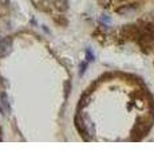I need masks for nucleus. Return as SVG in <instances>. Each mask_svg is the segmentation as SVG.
<instances>
[{
  "instance_id": "obj_1",
  "label": "nucleus",
  "mask_w": 154,
  "mask_h": 161,
  "mask_svg": "<svg viewBox=\"0 0 154 161\" xmlns=\"http://www.w3.org/2000/svg\"><path fill=\"white\" fill-rule=\"evenodd\" d=\"M12 48V42L9 38H4L0 40V57H6L11 53Z\"/></svg>"
},
{
  "instance_id": "obj_5",
  "label": "nucleus",
  "mask_w": 154,
  "mask_h": 161,
  "mask_svg": "<svg viewBox=\"0 0 154 161\" xmlns=\"http://www.w3.org/2000/svg\"><path fill=\"white\" fill-rule=\"evenodd\" d=\"M32 3L35 4V6H38V7H39V4H40V0H32Z\"/></svg>"
},
{
  "instance_id": "obj_2",
  "label": "nucleus",
  "mask_w": 154,
  "mask_h": 161,
  "mask_svg": "<svg viewBox=\"0 0 154 161\" xmlns=\"http://www.w3.org/2000/svg\"><path fill=\"white\" fill-rule=\"evenodd\" d=\"M0 99H2V108H3V112H6L7 114H9V112H11V108H9V102H8V97L6 93L2 94V97H0Z\"/></svg>"
},
{
  "instance_id": "obj_6",
  "label": "nucleus",
  "mask_w": 154,
  "mask_h": 161,
  "mask_svg": "<svg viewBox=\"0 0 154 161\" xmlns=\"http://www.w3.org/2000/svg\"><path fill=\"white\" fill-rule=\"evenodd\" d=\"M7 0H0V6H3V4H6Z\"/></svg>"
},
{
  "instance_id": "obj_3",
  "label": "nucleus",
  "mask_w": 154,
  "mask_h": 161,
  "mask_svg": "<svg viewBox=\"0 0 154 161\" xmlns=\"http://www.w3.org/2000/svg\"><path fill=\"white\" fill-rule=\"evenodd\" d=\"M134 12H135V8L134 7H123V8L118 9V14L125 15V16H130V15H133Z\"/></svg>"
},
{
  "instance_id": "obj_4",
  "label": "nucleus",
  "mask_w": 154,
  "mask_h": 161,
  "mask_svg": "<svg viewBox=\"0 0 154 161\" xmlns=\"http://www.w3.org/2000/svg\"><path fill=\"white\" fill-rule=\"evenodd\" d=\"M111 0H102V3H103V6H109L110 4Z\"/></svg>"
}]
</instances>
